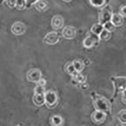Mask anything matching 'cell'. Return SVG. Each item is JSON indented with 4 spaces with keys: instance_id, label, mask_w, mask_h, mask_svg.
<instances>
[{
    "instance_id": "6da1fadb",
    "label": "cell",
    "mask_w": 126,
    "mask_h": 126,
    "mask_svg": "<svg viewBox=\"0 0 126 126\" xmlns=\"http://www.w3.org/2000/svg\"><path fill=\"white\" fill-rule=\"evenodd\" d=\"M90 96L95 110L102 111L107 114L110 112L111 110V105L108 99L94 92L91 93Z\"/></svg>"
},
{
    "instance_id": "7a4b0ae2",
    "label": "cell",
    "mask_w": 126,
    "mask_h": 126,
    "mask_svg": "<svg viewBox=\"0 0 126 126\" xmlns=\"http://www.w3.org/2000/svg\"><path fill=\"white\" fill-rule=\"evenodd\" d=\"M113 87L114 92L111 99H115L119 94L126 90V76H112L110 79Z\"/></svg>"
},
{
    "instance_id": "3957f363",
    "label": "cell",
    "mask_w": 126,
    "mask_h": 126,
    "mask_svg": "<svg viewBox=\"0 0 126 126\" xmlns=\"http://www.w3.org/2000/svg\"><path fill=\"white\" fill-rule=\"evenodd\" d=\"M113 14L111 7L108 4L100 9L98 16V23L104 25L107 22L110 21Z\"/></svg>"
},
{
    "instance_id": "277c9868",
    "label": "cell",
    "mask_w": 126,
    "mask_h": 126,
    "mask_svg": "<svg viewBox=\"0 0 126 126\" xmlns=\"http://www.w3.org/2000/svg\"><path fill=\"white\" fill-rule=\"evenodd\" d=\"M45 104L49 109L56 107L58 101V97L57 93L52 90H48L45 93Z\"/></svg>"
},
{
    "instance_id": "5b68a950",
    "label": "cell",
    "mask_w": 126,
    "mask_h": 126,
    "mask_svg": "<svg viewBox=\"0 0 126 126\" xmlns=\"http://www.w3.org/2000/svg\"><path fill=\"white\" fill-rule=\"evenodd\" d=\"M26 78L30 82L37 83L42 78V73L38 69H31L27 73Z\"/></svg>"
},
{
    "instance_id": "8992f818",
    "label": "cell",
    "mask_w": 126,
    "mask_h": 126,
    "mask_svg": "<svg viewBox=\"0 0 126 126\" xmlns=\"http://www.w3.org/2000/svg\"><path fill=\"white\" fill-rule=\"evenodd\" d=\"M100 41L99 36L91 32L83 40V46L87 48H90L98 45Z\"/></svg>"
},
{
    "instance_id": "52a82bcc",
    "label": "cell",
    "mask_w": 126,
    "mask_h": 126,
    "mask_svg": "<svg viewBox=\"0 0 126 126\" xmlns=\"http://www.w3.org/2000/svg\"><path fill=\"white\" fill-rule=\"evenodd\" d=\"M107 114L102 111L95 110L91 115V119L92 122L97 125L103 124L106 121Z\"/></svg>"
},
{
    "instance_id": "ba28073f",
    "label": "cell",
    "mask_w": 126,
    "mask_h": 126,
    "mask_svg": "<svg viewBox=\"0 0 126 126\" xmlns=\"http://www.w3.org/2000/svg\"><path fill=\"white\" fill-rule=\"evenodd\" d=\"M61 38L59 33L52 31L48 33L44 38L43 41L46 44L49 45H54L57 44Z\"/></svg>"
},
{
    "instance_id": "9c48e42d",
    "label": "cell",
    "mask_w": 126,
    "mask_h": 126,
    "mask_svg": "<svg viewBox=\"0 0 126 126\" xmlns=\"http://www.w3.org/2000/svg\"><path fill=\"white\" fill-rule=\"evenodd\" d=\"M26 27L25 24L22 22L17 21L13 24L11 27V32L15 35H21L26 32Z\"/></svg>"
},
{
    "instance_id": "30bf717a",
    "label": "cell",
    "mask_w": 126,
    "mask_h": 126,
    "mask_svg": "<svg viewBox=\"0 0 126 126\" xmlns=\"http://www.w3.org/2000/svg\"><path fill=\"white\" fill-rule=\"evenodd\" d=\"M76 28L72 26H67L63 29L62 35L63 37L67 39H72L76 36Z\"/></svg>"
},
{
    "instance_id": "8fae6325",
    "label": "cell",
    "mask_w": 126,
    "mask_h": 126,
    "mask_svg": "<svg viewBox=\"0 0 126 126\" xmlns=\"http://www.w3.org/2000/svg\"><path fill=\"white\" fill-rule=\"evenodd\" d=\"M64 19L61 15H55L51 20V27L55 30H59L64 26Z\"/></svg>"
},
{
    "instance_id": "7c38bea8",
    "label": "cell",
    "mask_w": 126,
    "mask_h": 126,
    "mask_svg": "<svg viewBox=\"0 0 126 126\" xmlns=\"http://www.w3.org/2000/svg\"><path fill=\"white\" fill-rule=\"evenodd\" d=\"M111 22L115 27H120L124 22V18L119 13H113L111 18Z\"/></svg>"
},
{
    "instance_id": "4fadbf2b",
    "label": "cell",
    "mask_w": 126,
    "mask_h": 126,
    "mask_svg": "<svg viewBox=\"0 0 126 126\" xmlns=\"http://www.w3.org/2000/svg\"><path fill=\"white\" fill-rule=\"evenodd\" d=\"M32 101L35 106L41 107L45 104V94H34Z\"/></svg>"
},
{
    "instance_id": "5bb4252c",
    "label": "cell",
    "mask_w": 126,
    "mask_h": 126,
    "mask_svg": "<svg viewBox=\"0 0 126 126\" xmlns=\"http://www.w3.org/2000/svg\"><path fill=\"white\" fill-rule=\"evenodd\" d=\"M34 7L37 11L43 12L48 9V4L46 0H39L34 4Z\"/></svg>"
},
{
    "instance_id": "9a60e30c",
    "label": "cell",
    "mask_w": 126,
    "mask_h": 126,
    "mask_svg": "<svg viewBox=\"0 0 126 126\" xmlns=\"http://www.w3.org/2000/svg\"><path fill=\"white\" fill-rule=\"evenodd\" d=\"M50 124L52 126H63L64 119L59 115H54L50 118Z\"/></svg>"
},
{
    "instance_id": "2e32d148",
    "label": "cell",
    "mask_w": 126,
    "mask_h": 126,
    "mask_svg": "<svg viewBox=\"0 0 126 126\" xmlns=\"http://www.w3.org/2000/svg\"><path fill=\"white\" fill-rule=\"evenodd\" d=\"M72 63L77 72L81 73L85 68V66L84 64L83 60L77 59L73 60Z\"/></svg>"
},
{
    "instance_id": "e0dca14e",
    "label": "cell",
    "mask_w": 126,
    "mask_h": 126,
    "mask_svg": "<svg viewBox=\"0 0 126 126\" xmlns=\"http://www.w3.org/2000/svg\"><path fill=\"white\" fill-rule=\"evenodd\" d=\"M89 2L92 6L101 9L108 5V0H89Z\"/></svg>"
},
{
    "instance_id": "ac0fdd59",
    "label": "cell",
    "mask_w": 126,
    "mask_h": 126,
    "mask_svg": "<svg viewBox=\"0 0 126 126\" xmlns=\"http://www.w3.org/2000/svg\"><path fill=\"white\" fill-rule=\"evenodd\" d=\"M103 25L99 23H95L92 25L91 28V32L99 36V34L103 30Z\"/></svg>"
},
{
    "instance_id": "d6986e66",
    "label": "cell",
    "mask_w": 126,
    "mask_h": 126,
    "mask_svg": "<svg viewBox=\"0 0 126 126\" xmlns=\"http://www.w3.org/2000/svg\"><path fill=\"white\" fill-rule=\"evenodd\" d=\"M65 72L72 77L74 76L77 73L73 66L72 62H68L64 67Z\"/></svg>"
},
{
    "instance_id": "ffe728a7",
    "label": "cell",
    "mask_w": 126,
    "mask_h": 126,
    "mask_svg": "<svg viewBox=\"0 0 126 126\" xmlns=\"http://www.w3.org/2000/svg\"><path fill=\"white\" fill-rule=\"evenodd\" d=\"M73 81H74L76 83L79 84H82L84 82H85L86 81V77L82 75L81 73L77 72L76 74L72 77Z\"/></svg>"
},
{
    "instance_id": "44dd1931",
    "label": "cell",
    "mask_w": 126,
    "mask_h": 126,
    "mask_svg": "<svg viewBox=\"0 0 126 126\" xmlns=\"http://www.w3.org/2000/svg\"><path fill=\"white\" fill-rule=\"evenodd\" d=\"M111 35V33L109 32V31L104 29L101 32V33L99 34V38L100 40L107 41L110 39Z\"/></svg>"
},
{
    "instance_id": "7402d4cb",
    "label": "cell",
    "mask_w": 126,
    "mask_h": 126,
    "mask_svg": "<svg viewBox=\"0 0 126 126\" xmlns=\"http://www.w3.org/2000/svg\"><path fill=\"white\" fill-rule=\"evenodd\" d=\"M117 118L122 124H126V109L121 110L117 114Z\"/></svg>"
},
{
    "instance_id": "603a6c76",
    "label": "cell",
    "mask_w": 126,
    "mask_h": 126,
    "mask_svg": "<svg viewBox=\"0 0 126 126\" xmlns=\"http://www.w3.org/2000/svg\"><path fill=\"white\" fill-rule=\"evenodd\" d=\"M19 11H23L26 8V0H17L15 7Z\"/></svg>"
},
{
    "instance_id": "cb8c5ba5",
    "label": "cell",
    "mask_w": 126,
    "mask_h": 126,
    "mask_svg": "<svg viewBox=\"0 0 126 126\" xmlns=\"http://www.w3.org/2000/svg\"><path fill=\"white\" fill-rule=\"evenodd\" d=\"M103 27L105 30H107L108 31H109V32H110V33L114 32L115 30V28H116L111 22L110 21L107 22L106 23H105L103 25Z\"/></svg>"
},
{
    "instance_id": "d4e9b609",
    "label": "cell",
    "mask_w": 126,
    "mask_h": 126,
    "mask_svg": "<svg viewBox=\"0 0 126 126\" xmlns=\"http://www.w3.org/2000/svg\"><path fill=\"white\" fill-rule=\"evenodd\" d=\"M46 92L45 87L44 86L37 85V86L34 88L35 94H45Z\"/></svg>"
},
{
    "instance_id": "484cf974",
    "label": "cell",
    "mask_w": 126,
    "mask_h": 126,
    "mask_svg": "<svg viewBox=\"0 0 126 126\" xmlns=\"http://www.w3.org/2000/svg\"><path fill=\"white\" fill-rule=\"evenodd\" d=\"M124 18H126V5H124L122 6L119 10V13Z\"/></svg>"
},
{
    "instance_id": "4316f807",
    "label": "cell",
    "mask_w": 126,
    "mask_h": 126,
    "mask_svg": "<svg viewBox=\"0 0 126 126\" xmlns=\"http://www.w3.org/2000/svg\"><path fill=\"white\" fill-rule=\"evenodd\" d=\"M17 0H6L7 6L10 8H14L15 7Z\"/></svg>"
},
{
    "instance_id": "83f0119b",
    "label": "cell",
    "mask_w": 126,
    "mask_h": 126,
    "mask_svg": "<svg viewBox=\"0 0 126 126\" xmlns=\"http://www.w3.org/2000/svg\"><path fill=\"white\" fill-rule=\"evenodd\" d=\"M39 0H26V8L29 9L32 5H34Z\"/></svg>"
},
{
    "instance_id": "f1b7e54d",
    "label": "cell",
    "mask_w": 126,
    "mask_h": 126,
    "mask_svg": "<svg viewBox=\"0 0 126 126\" xmlns=\"http://www.w3.org/2000/svg\"><path fill=\"white\" fill-rule=\"evenodd\" d=\"M89 88V85L86 82L80 84V88L83 90H87Z\"/></svg>"
},
{
    "instance_id": "f546056e",
    "label": "cell",
    "mask_w": 126,
    "mask_h": 126,
    "mask_svg": "<svg viewBox=\"0 0 126 126\" xmlns=\"http://www.w3.org/2000/svg\"><path fill=\"white\" fill-rule=\"evenodd\" d=\"M121 99L123 103L126 105V90L121 93Z\"/></svg>"
},
{
    "instance_id": "4dcf8cb0",
    "label": "cell",
    "mask_w": 126,
    "mask_h": 126,
    "mask_svg": "<svg viewBox=\"0 0 126 126\" xmlns=\"http://www.w3.org/2000/svg\"><path fill=\"white\" fill-rule=\"evenodd\" d=\"M37 84V85H38L45 87V85H46V84H47V81L45 79H44L43 78H41Z\"/></svg>"
},
{
    "instance_id": "1f68e13d",
    "label": "cell",
    "mask_w": 126,
    "mask_h": 126,
    "mask_svg": "<svg viewBox=\"0 0 126 126\" xmlns=\"http://www.w3.org/2000/svg\"><path fill=\"white\" fill-rule=\"evenodd\" d=\"M84 64L85 66H89L91 65V61L89 59H85L84 60H83Z\"/></svg>"
},
{
    "instance_id": "d6a6232c",
    "label": "cell",
    "mask_w": 126,
    "mask_h": 126,
    "mask_svg": "<svg viewBox=\"0 0 126 126\" xmlns=\"http://www.w3.org/2000/svg\"><path fill=\"white\" fill-rule=\"evenodd\" d=\"M5 1H6V0H0V5H2Z\"/></svg>"
},
{
    "instance_id": "836d02e7",
    "label": "cell",
    "mask_w": 126,
    "mask_h": 126,
    "mask_svg": "<svg viewBox=\"0 0 126 126\" xmlns=\"http://www.w3.org/2000/svg\"><path fill=\"white\" fill-rule=\"evenodd\" d=\"M63 1H64L65 2H70L72 0H63Z\"/></svg>"
},
{
    "instance_id": "e575fe53",
    "label": "cell",
    "mask_w": 126,
    "mask_h": 126,
    "mask_svg": "<svg viewBox=\"0 0 126 126\" xmlns=\"http://www.w3.org/2000/svg\"><path fill=\"white\" fill-rule=\"evenodd\" d=\"M117 126H124L121 124H118Z\"/></svg>"
},
{
    "instance_id": "d590c367",
    "label": "cell",
    "mask_w": 126,
    "mask_h": 126,
    "mask_svg": "<svg viewBox=\"0 0 126 126\" xmlns=\"http://www.w3.org/2000/svg\"></svg>"
},
{
    "instance_id": "8d00e7d4",
    "label": "cell",
    "mask_w": 126,
    "mask_h": 126,
    "mask_svg": "<svg viewBox=\"0 0 126 126\" xmlns=\"http://www.w3.org/2000/svg\"></svg>"
}]
</instances>
